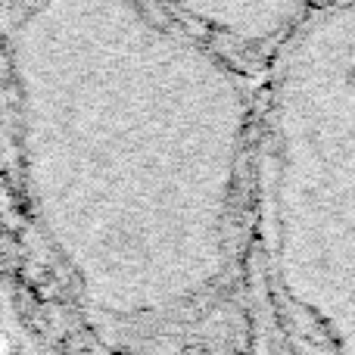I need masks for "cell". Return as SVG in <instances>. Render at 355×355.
Returning a JSON list of instances; mask_svg holds the SVG:
<instances>
[{"instance_id": "1", "label": "cell", "mask_w": 355, "mask_h": 355, "mask_svg": "<svg viewBox=\"0 0 355 355\" xmlns=\"http://www.w3.org/2000/svg\"><path fill=\"white\" fill-rule=\"evenodd\" d=\"M265 141L284 277L355 340V0H324L277 56Z\"/></svg>"}, {"instance_id": "2", "label": "cell", "mask_w": 355, "mask_h": 355, "mask_svg": "<svg viewBox=\"0 0 355 355\" xmlns=\"http://www.w3.org/2000/svg\"><path fill=\"white\" fill-rule=\"evenodd\" d=\"M318 3H324V0H318Z\"/></svg>"}]
</instances>
